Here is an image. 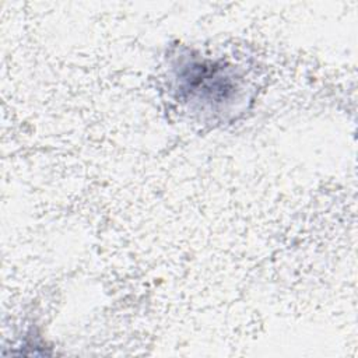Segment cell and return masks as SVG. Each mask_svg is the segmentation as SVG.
<instances>
[{"label": "cell", "instance_id": "cell-1", "mask_svg": "<svg viewBox=\"0 0 358 358\" xmlns=\"http://www.w3.org/2000/svg\"><path fill=\"white\" fill-rule=\"evenodd\" d=\"M179 91L186 94L187 99L204 101L213 105L231 99L236 84L227 74L222 66L208 60H189L178 74Z\"/></svg>", "mask_w": 358, "mask_h": 358}]
</instances>
